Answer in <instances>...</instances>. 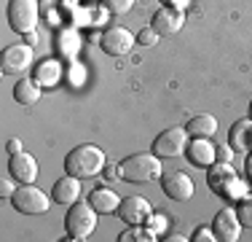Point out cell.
<instances>
[{"label": "cell", "instance_id": "cell-33", "mask_svg": "<svg viewBox=\"0 0 252 242\" xmlns=\"http://www.w3.org/2000/svg\"><path fill=\"white\" fill-rule=\"evenodd\" d=\"M166 242H185L188 237H183V234H172V237H164Z\"/></svg>", "mask_w": 252, "mask_h": 242}, {"label": "cell", "instance_id": "cell-8", "mask_svg": "<svg viewBox=\"0 0 252 242\" xmlns=\"http://www.w3.org/2000/svg\"><path fill=\"white\" fill-rule=\"evenodd\" d=\"M116 215L121 218L124 223H129V226H148V221H151V215H153V207L145 197L131 194V197L121 199Z\"/></svg>", "mask_w": 252, "mask_h": 242}, {"label": "cell", "instance_id": "cell-18", "mask_svg": "<svg viewBox=\"0 0 252 242\" xmlns=\"http://www.w3.org/2000/svg\"><path fill=\"white\" fill-rule=\"evenodd\" d=\"M89 204H92L94 210H97L99 215H113L118 210V204H121V199H118V194L113 189H94L89 194Z\"/></svg>", "mask_w": 252, "mask_h": 242}, {"label": "cell", "instance_id": "cell-9", "mask_svg": "<svg viewBox=\"0 0 252 242\" xmlns=\"http://www.w3.org/2000/svg\"><path fill=\"white\" fill-rule=\"evenodd\" d=\"M137 38L129 33L126 27H107L105 33L99 35V46L105 54H110V57H124V54H129L131 48H134Z\"/></svg>", "mask_w": 252, "mask_h": 242}, {"label": "cell", "instance_id": "cell-11", "mask_svg": "<svg viewBox=\"0 0 252 242\" xmlns=\"http://www.w3.org/2000/svg\"><path fill=\"white\" fill-rule=\"evenodd\" d=\"M30 65H32V48L27 43H16V46H8L0 57V70L5 76H19L25 73Z\"/></svg>", "mask_w": 252, "mask_h": 242}, {"label": "cell", "instance_id": "cell-30", "mask_svg": "<svg viewBox=\"0 0 252 242\" xmlns=\"http://www.w3.org/2000/svg\"><path fill=\"white\" fill-rule=\"evenodd\" d=\"M5 148H8V154H22V143L16 140V137H11V140H8V145H5Z\"/></svg>", "mask_w": 252, "mask_h": 242}, {"label": "cell", "instance_id": "cell-17", "mask_svg": "<svg viewBox=\"0 0 252 242\" xmlns=\"http://www.w3.org/2000/svg\"><path fill=\"white\" fill-rule=\"evenodd\" d=\"M228 145L233 151H252V119H239L228 129Z\"/></svg>", "mask_w": 252, "mask_h": 242}, {"label": "cell", "instance_id": "cell-29", "mask_svg": "<svg viewBox=\"0 0 252 242\" xmlns=\"http://www.w3.org/2000/svg\"><path fill=\"white\" fill-rule=\"evenodd\" d=\"M231 156H233V148H231V145H228V148H225V145H223V148L218 145V151H215V159H218V161L231 164Z\"/></svg>", "mask_w": 252, "mask_h": 242}, {"label": "cell", "instance_id": "cell-22", "mask_svg": "<svg viewBox=\"0 0 252 242\" xmlns=\"http://www.w3.org/2000/svg\"><path fill=\"white\" fill-rule=\"evenodd\" d=\"M153 240H158V234L151 226H131L118 234V242H153Z\"/></svg>", "mask_w": 252, "mask_h": 242}, {"label": "cell", "instance_id": "cell-7", "mask_svg": "<svg viewBox=\"0 0 252 242\" xmlns=\"http://www.w3.org/2000/svg\"><path fill=\"white\" fill-rule=\"evenodd\" d=\"M185 148H188V129L185 126H169L161 135H156V140L151 145V151L158 159H175V156H183Z\"/></svg>", "mask_w": 252, "mask_h": 242}, {"label": "cell", "instance_id": "cell-15", "mask_svg": "<svg viewBox=\"0 0 252 242\" xmlns=\"http://www.w3.org/2000/svg\"><path fill=\"white\" fill-rule=\"evenodd\" d=\"M8 172L14 175L16 183H35V178H38V161L30 154H11Z\"/></svg>", "mask_w": 252, "mask_h": 242}, {"label": "cell", "instance_id": "cell-34", "mask_svg": "<svg viewBox=\"0 0 252 242\" xmlns=\"http://www.w3.org/2000/svg\"><path fill=\"white\" fill-rule=\"evenodd\" d=\"M116 175H118V172H116V169H113V167H105V178H110V180H113V178H116Z\"/></svg>", "mask_w": 252, "mask_h": 242}, {"label": "cell", "instance_id": "cell-24", "mask_svg": "<svg viewBox=\"0 0 252 242\" xmlns=\"http://www.w3.org/2000/svg\"><path fill=\"white\" fill-rule=\"evenodd\" d=\"M102 5H105V11H110L113 16H124L131 11L134 0H102Z\"/></svg>", "mask_w": 252, "mask_h": 242}, {"label": "cell", "instance_id": "cell-23", "mask_svg": "<svg viewBox=\"0 0 252 242\" xmlns=\"http://www.w3.org/2000/svg\"><path fill=\"white\" fill-rule=\"evenodd\" d=\"M233 213H236L239 223L242 226H250L252 229V194H242L233 204Z\"/></svg>", "mask_w": 252, "mask_h": 242}, {"label": "cell", "instance_id": "cell-16", "mask_svg": "<svg viewBox=\"0 0 252 242\" xmlns=\"http://www.w3.org/2000/svg\"><path fill=\"white\" fill-rule=\"evenodd\" d=\"M51 199L59 204H73L81 199V178H73V175H64L54 183L51 189Z\"/></svg>", "mask_w": 252, "mask_h": 242}, {"label": "cell", "instance_id": "cell-20", "mask_svg": "<svg viewBox=\"0 0 252 242\" xmlns=\"http://www.w3.org/2000/svg\"><path fill=\"white\" fill-rule=\"evenodd\" d=\"M185 129H188V137H209L212 140L215 132H218V119L209 116V113H199V116L188 119Z\"/></svg>", "mask_w": 252, "mask_h": 242}, {"label": "cell", "instance_id": "cell-2", "mask_svg": "<svg viewBox=\"0 0 252 242\" xmlns=\"http://www.w3.org/2000/svg\"><path fill=\"white\" fill-rule=\"evenodd\" d=\"M161 159L156 154H131L118 161V178L126 183H151L161 178Z\"/></svg>", "mask_w": 252, "mask_h": 242}, {"label": "cell", "instance_id": "cell-10", "mask_svg": "<svg viewBox=\"0 0 252 242\" xmlns=\"http://www.w3.org/2000/svg\"><path fill=\"white\" fill-rule=\"evenodd\" d=\"M161 189L169 199L175 202H188L193 197V180L183 172V169H169V172H161Z\"/></svg>", "mask_w": 252, "mask_h": 242}, {"label": "cell", "instance_id": "cell-12", "mask_svg": "<svg viewBox=\"0 0 252 242\" xmlns=\"http://www.w3.org/2000/svg\"><path fill=\"white\" fill-rule=\"evenodd\" d=\"M212 232L218 242H236L239 234H242V223H239V218L231 207H223L212 218Z\"/></svg>", "mask_w": 252, "mask_h": 242}, {"label": "cell", "instance_id": "cell-28", "mask_svg": "<svg viewBox=\"0 0 252 242\" xmlns=\"http://www.w3.org/2000/svg\"><path fill=\"white\" fill-rule=\"evenodd\" d=\"M11 178H14V175L8 172L3 180H0V194H3V197H8V199L14 197V191H16V186H14V180H11Z\"/></svg>", "mask_w": 252, "mask_h": 242}, {"label": "cell", "instance_id": "cell-21", "mask_svg": "<svg viewBox=\"0 0 252 242\" xmlns=\"http://www.w3.org/2000/svg\"><path fill=\"white\" fill-rule=\"evenodd\" d=\"M14 100L19 102V105H35V102L40 100V83L35 81V78H22L19 83L14 86Z\"/></svg>", "mask_w": 252, "mask_h": 242}, {"label": "cell", "instance_id": "cell-3", "mask_svg": "<svg viewBox=\"0 0 252 242\" xmlns=\"http://www.w3.org/2000/svg\"><path fill=\"white\" fill-rule=\"evenodd\" d=\"M97 210L92 207L89 202H73L64 215V232H67V240H86L89 234L94 232L97 226Z\"/></svg>", "mask_w": 252, "mask_h": 242}, {"label": "cell", "instance_id": "cell-14", "mask_svg": "<svg viewBox=\"0 0 252 242\" xmlns=\"http://www.w3.org/2000/svg\"><path fill=\"white\" fill-rule=\"evenodd\" d=\"M215 151H218V145L209 143V137H193V143H188V148H185V156H188V161L193 167H201V169H209L215 164Z\"/></svg>", "mask_w": 252, "mask_h": 242}, {"label": "cell", "instance_id": "cell-13", "mask_svg": "<svg viewBox=\"0 0 252 242\" xmlns=\"http://www.w3.org/2000/svg\"><path fill=\"white\" fill-rule=\"evenodd\" d=\"M183 22H185L183 11H180V8H172V5H164V8H158V11L153 14L151 27H153L158 35H175V33H180V30H183Z\"/></svg>", "mask_w": 252, "mask_h": 242}, {"label": "cell", "instance_id": "cell-6", "mask_svg": "<svg viewBox=\"0 0 252 242\" xmlns=\"http://www.w3.org/2000/svg\"><path fill=\"white\" fill-rule=\"evenodd\" d=\"M11 204H14V210L22 215H43V213H49L51 199L46 197L38 186L22 183V189H16L14 197H11Z\"/></svg>", "mask_w": 252, "mask_h": 242}, {"label": "cell", "instance_id": "cell-35", "mask_svg": "<svg viewBox=\"0 0 252 242\" xmlns=\"http://www.w3.org/2000/svg\"><path fill=\"white\" fill-rule=\"evenodd\" d=\"M250 119H252V100H250Z\"/></svg>", "mask_w": 252, "mask_h": 242}, {"label": "cell", "instance_id": "cell-27", "mask_svg": "<svg viewBox=\"0 0 252 242\" xmlns=\"http://www.w3.org/2000/svg\"><path fill=\"white\" fill-rule=\"evenodd\" d=\"M148 226H151L156 234H161V232L166 229V218H164V213H153L151 221H148Z\"/></svg>", "mask_w": 252, "mask_h": 242}, {"label": "cell", "instance_id": "cell-31", "mask_svg": "<svg viewBox=\"0 0 252 242\" xmlns=\"http://www.w3.org/2000/svg\"><path fill=\"white\" fill-rule=\"evenodd\" d=\"M244 172H247V180H250V186H252V151L247 154V159H244Z\"/></svg>", "mask_w": 252, "mask_h": 242}, {"label": "cell", "instance_id": "cell-26", "mask_svg": "<svg viewBox=\"0 0 252 242\" xmlns=\"http://www.w3.org/2000/svg\"><path fill=\"white\" fill-rule=\"evenodd\" d=\"M190 240H193V242H218V237H215V232H212V226H199Z\"/></svg>", "mask_w": 252, "mask_h": 242}, {"label": "cell", "instance_id": "cell-25", "mask_svg": "<svg viewBox=\"0 0 252 242\" xmlns=\"http://www.w3.org/2000/svg\"><path fill=\"white\" fill-rule=\"evenodd\" d=\"M158 38H161V35L156 33L153 27H145V30H140V35H137V43L151 48V46H156V43H158Z\"/></svg>", "mask_w": 252, "mask_h": 242}, {"label": "cell", "instance_id": "cell-4", "mask_svg": "<svg viewBox=\"0 0 252 242\" xmlns=\"http://www.w3.org/2000/svg\"><path fill=\"white\" fill-rule=\"evenodd\" d=\"M207 183L218 197L228 199V202H236L239 197L244 194V183L236 178L231 164H223V161H215L209 167V175H207Z\"/></svg>", "mask_w": 252, "mask_h": 242}, {"label": "cell", "instance_id": "cell-1", "mask_svg": "<svg viewBox=\"0 0 252 242\" xmlns=\"http://www.w3.org/2000/svg\"><path fill=\"white\" fill-rule=\"evenodd\" d=\"M64 172L73 175V178H81V180L102 175L105 172V154H102V148L89 145V143L73 148L64 156Z\"/></svg>", "mask_w": 252, "mask_h": 242}, {"label": "cell", "instance_id": "cell-19", "mask_svg": "<svg viewBox=\"0 0 252 242\" xmlns=\"http://www.w3.org/2000/svg\"><path fill=\"white\" fill-rule=\"evenodd\" d=\"M32 78L40 83V86L51 89V86H57V83H59V78H62V65H59L57 59H43V62H38V65H35Z\"/></svg>", "mask_w": 252, "mask_h": 242}, {"label": "cell", "instance_id": "cell-5", "mask_svg": "<svg viewBox=\"0 0 252 242\" xmlns=\"http://www.w3.org/2000/svg\"><path fill=\"white\" fill-rule=\"evenodd\" d=\"M8 24L14 33L19 35H30L38 30L40 22V5L38 0H8Z\"/></svg>", "mask_w": 252, "mask_h": 242}, {"label": "cell", "instance_id": "cell-32", "mask_svg": "<svg viewBox=\"0 0 252 242\" xmlns=\"http://www.w3.org/2000/svg\"><path fill=\"white\" fill-rule=\"evenodd\" d=\"M164 5H172V8H180V11H183L185 5H188V0H164Z\"/></svg>", "mask_w": 252, "mask_h": 242}]
</instances>
